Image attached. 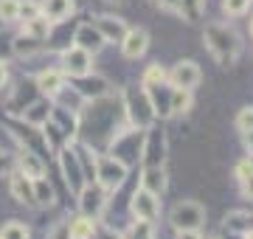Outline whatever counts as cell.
Returning <instances> with one entry per match:
<instances>
[{"mask_svg": "<svg viewBox=\"0 0 253 239\" xmlns=\"http://www.w3.org/2000/svg\"><path fill=\"white\" fill-rule=\"evenodd\" d=\"M203 40H206V48L214 54L222 68H231L236 62V56L242 51V42L236 37V31L225 23H208L206 31H203Z\"/></svg>", "mask_w": 253, "mask_h": 239, "instance_id": "6da1fadb", "label": "cell"}, {"mask_svg": "<svg viewBox=\"0 0 253 239\" xmlns=\"http://www.w3.org/2000/svg\"><path fill=\"white\" fill-rule=\"evenodd\" d=\"M124 110H126V116H129V121H132L135 129H146L155 119L152 99H149V93H146L144 87L124 93Z\"/></svg>", "mask_w": 253, "mask_h": 239, "instance_id": "7a4b0ae2", "label": "cell"}, {"mask_svg": "<svg viewBox=\"0 0 253 239\" xmlns=\"http://www.w3.org/2000/svg\"><path fill=\"white\" fill-rule=\"evenodd\" d=\"M169 222L174 231H200L206 222V208L197 200H180L169 214Z\"/></svg>", "mask_w": 253, "mask_h": 239, "instance_id": "3957f363", "label": "cell"}, {"mask_svg": "<svg viewBox=\"0 0 253 239\" xmlns=\"http://www.w3.org/2000/svg\"><path fill=\"white\" fill-rule=\"evenodd\" d=\"M126 172H129V166L124 160H118L116 155H107V158H99L96 160V180L104 192H113L118 186L126 180Z\"/></svg>", "mask_w": 253, "mask_h": 239, "instance_id": "277c9868", "label": "cell"}, {"mask_svg": "<svg viewBox=\"0 0 253 239\" xmlns=\"http://www.w3.org/2000/svg\"><path fill=\"white\" fill-rule=\"evenodd\" d=\"M166 82L172 87H183V90H194L200 82H203V71L194 59H180L174 62V68L166 74Z\"/></svg>", "mask_w": 253, "mask_h": 239, "instance_id": "5b68a950", "label": "cell"}, {"mask_svg": "<svg viewBox=\"0 0 253 239\" xmlns=\"http://www.w3.org/2000/svg\"><path fill=\"white\" fill-rule=\"evenodd\" d=\"M141 158L144 166H163L166 160V135L158 127H146L144 144H141Z\"/></svg>", "mask_w": 253, "mask_h": 239, "instance_id": "8992f818", "label": "cell"}, {"mask_svg": "<svg viewBox=\"0 0 253 239\" xmlns=\"http://www.w3.org/2000/svg\"><path fill=\"white\" fill-rule=\"evenodd\" d=\"M68 79H79V76L90 74L93 71V54L82 51L76 45H68L62 51V68H59Z\"/></svg>", "mask_w": 253, "mask_h": 239, "instance_id": "52a82bcc", "label": "cell"}, {"mask_svg": "<svg viewBox=\"0 0 253 239\" xmlns=\"http://www.w3.org/2000/svg\"><path fill=\"white\" fill-rule=\"evenodd\" d=\"M129 208H132V214H135L138 220H146V222H155L161 217V200H158V194H152L149 189H144V186L135 189Z\"/></svg>", "mask_w": 253, "mask_h": 239, "instance_id": "ba28073f", "label": "cell"}, {"mask_svg": "<svg viewBox=\"0 0 253 239\" xmlns=\"http://www.w3.org/2000/svg\"><path fill=\"white\" fill-rule=\"evenodd\" d=\"M79 211L84 214V217H99L101 211H104V205H107V192L101 189V186H93V183H84L79 189Z\"/></svg>", "mask_w": 253, "mask_h": 239, "instance_id": "9c48e42d", "label": "cell"}, {"mask_svg": "<svg viewBox=\"0 0 253 239\" xmlns=\"http://www.w3.org/2000/svg\"><path fill=\"white\" fill-rule=\"evenodd\" d=\"M73 42L71 45H76V48H82V51H87V54H99L101 48L107 45V40L101 37V31L93 23H79V26L73 28Z\"/></svg>", "mask_w": 253, "mask_h": 239, "instance_id": "30bf717a", "label": "cell"}, {"mask_svg": "<svg viewBox=\"0 0 253 239\" xmlns=\"http://www.w3.org/2000/svg\"><path fill=\"white\" fill-rule=\"evenodd\" d=\"M59 163H62V172H65V180H68V189H71V192H79L82 186L87 183L84 169H82V163H79V155H76L71 147H65L62 152H59Z\"/></svg>", "mask_w": 253, "mask_h": 239, "instance_id": "8fae6325", "label": "cell"}, {"mask_svg": "<svg viewBox=\"0 0 253 239\" xmlns=\"http://www.w3.org/2000/svg\"><path fill=\"white\" fill-rule=\"evenodd\" d=\"M73 90L79 93L84 101H99V99L107 96L110 82L104 79V76H93V71H90V74H84V76L76 79V87H73Z\"/></svg>", "mask_w": 253, "mask_h": 239, "instance_id": "7c38bea8", "label": "cell"}, {"mask_svg": "<svg viewBox=\"0 0 253 239\" xmlns=\"http://www.w3.org/2000/svg\"><path fill=\"white\" fill-rule=\"evenodd\" d=\"M118 45H121V54L126 59H141L146 54V48H149V31L146 28H126L124 40Z\"/></svg>", "mask_w": 253, "mask_h": 239, "instance_id": "4fadbf2b", "label": "cell"}, {"mask_svg": "<svg viewBox=\"0 0 253 239\" xmlns=\"http://www.w3.org/2000/svg\"><path fill=\"white\" fill-rule=\"evenodd\" d=\"M65 79L68 76L59 71V68H48V71H40L37 74V90L42 93V96H48V99H59L65 93Z\"/></svg>", "mask_w": 253, "mask_h": 239, "instance_id": "5bb4252c", "label": "cell"}, {"mask_svg": "<svg viewBox=\"0 0 253 239\" xmlns=\"http://www.w3.org/2000/svg\"><path fill=\"white\" fill-rule=\"evenodd\" d=\"M73 0H40V14L51 23V26H62L71 17Z\"/></svg>", "mask_w": 253, "mask_h": 239, "instance_id": "9a60e30c", "label": "cell"}, {"mask_svg": "<svg viewBox=\"0 0 253 239\" xmlns=\"http://www.w3.org/2000/svg\"><path fill=\"white\" fill-rule=\"evenodd\" d=\"M14 166L20 169V175H26L28 180H37V177H45V163L40 160L34 149H23L17 158H14Z\"/></svg>", "mask_w": 253, "mask_h": 239, "instance_id": "2e32d148", "label": "cell"}, {"mask_svg": "<svg viewBox=\"0 0 253 239\" xmlns=\"http://www.w3.org/2000/svg\"><path fill=\"white\" fill-rule=\"evenodd\" d=\"M9 192H11V197H14L20 205H37V202H34V180H28L26 175L11 172V177H9Z\"/></svg>", "mask_w": 253, "mask_h": 239, "instance_id": "e0dca14e", "label": "cell"}, {"mask_svg": "<svg viewBox=\"0 0 253 239\" xmlns=\"http://www.w3.org/2000/svg\"><path fill=\"white\" fill-rule=\"evenodd\" d=\"M93 26L101 31V37L107 40V42H121L126 34V23L121 17H113V14H101V17H96V23Z\"/></svg>", "mask_w": 253, "mask_h": 239, "instance_id": "ac0fdd59", "label": "cell"}, {"mask_svg": "<svg viewBox=\"0 0 253 239\" xmlns=\"http://www.w3.org/2000/svg\"><path fill=\"white\" fill-rule=\"evenodd\" d=\"M51 110H54L51 99H37L23 110V119H26V124H31V127H45V121L51 119Z\"/></svg>", "mask_w": 253, "mask_h": 239, "instance_id": "d6986e66", "label": "cell"}, {"mask_svg": "<svg viewBox=\"0 0 253 239\" xmlns=\"http://www.w3.org/2000/svg\"><path fill=\"white\" fill-rule=\"evenodd\" d=\"M141 186L161 197V194L166 192V186H169V180H166V172H163V166H144V180H141Z\"/></svg>", "mask_w": 253, "mask_h": 239, "instance_id": "ffe728a7", "label": "cell"}, {"mask_svg": "<svg viewBox=\"0 0 253 239\" xmlns=\"http://www.w3.org/2000/svg\"><path fill=\"white\" fill-rule=\"evenodd\" d=\"M51 31H54V26H51L42 14H37L34 20H26V23H23V34L40 40V42H45V40L51 37Z\"/></svg>", "mask_w": 253, "mask_h": 239, "instance_id": "44dd1931", "label": "cell"}, {"mask_svg": "<svg viewBox=\"0 0 253 239\" xmlns=\"http://www.w3.org/2000/svg\"><path fill=\"white\" fill-rule=\"evenodd\" d=\"M42 51V42L34 37H28V34H20V37L11 40V54L14 56H34Z\"/></svg>", "mask_w": 253, "mask_h": 239, "instance_id": "7402d4cb", "label": "cell"}, {"mask_svg": "<svg viewBox=\"0 0 253 239\" xmlns=\"http://www.w3.org/2000/svg\"><path fill=\"white\" fill-rule=\"evenodd\" d=\"M203 9H206V0H177V14L186 23H197L203 17Z\"/></svg>", "mask_w": 253, "mask_h": 239, "instance_id": "603a6c76", "label": "cell"}, {"mask_svg": "<svg viewBox=\"0 0 253 239\" xmlns=\"http://www.w3.org/2000/svg\"><path fill=\"white\" fill-rule=\"evenodd\" d=\"M68 228H71V237H76V239H93L96 237V220H93V217H84V214H82L79 220L68 222Z\"/></svg>", "mask_w": 253, "mask_h": 239, "instance_id": "cb8c5ba5", "label": "cell"}, {"mask_svg": "<svg viewBox=\"0 0 253 239\" xmlns=\"http://www.w3.org/2000/svg\"><path fill=\"white\" fill-rule=\"evenodd\" d=\"M191 110V90H183V87H172V96H169V113H183Z\"/></svg>", "mask_w": 253, "mask_h": 239, "instance_id": "d4e9b609", "label": "cell"}, {"mask_svg": "<svg viewBox=\"0 0 253 239\" xmlns=\"http://www.w3.org/2000/svg\"><path fill=\"white\" fill-rule=\"evenodd\" d=\"M34 202L37 205H54L56 202V194H54V189H51V183H48L45 177H37L34 180Z\"/></svg>", "mask_w": 253, "mask_h": 239, "instance_id": "484cf974", "label": "cell"}, {"mask_svg": "<svg viewBox=\"0 0 253 239\" xmlns=\"http://www.w3.org/2000/svg\"><path fill=\"white\" fill-rule=\"evenodd\" d=\"M225 228L228 231H251L253 228V217L248 211H231L225 214Z\"/></svg>", "mask_w": 253, "mask_h": 239, "instance_id": "4316f807", "label": "cell"}, {"mask_svg": "<svg viewBox=\"0 0 253 239\" xmlns=\"http://www.w3.org/2000/svg\"><path fill=\"white\" fill-rule=\"evenodd\" d=\"M166 82V71H163L161 65H149L144 71V79H141V87L144 90H152V87H161Z\"/></svg>", "mask_w": 253, "mask_h": 239, "instance_id": "83f0119b", "label": "cell"}, {"mask_svg": "<svg viewBox=\"0 0 253 239\" xmlns=\"http://www.w3.org/2000/svg\"><path fill=\"white\" fill-rule=\"evenodd\" d=\"M0 239H28V228L23 225V222L11 220V222H6V225L0 228Z\"/></svg>", "mask_w": 253, "mask_h": 239, "instance_id": "f1b7e54d", "label": "cell"}, {"mask_svg": "<svg viewBox=\"0 0 253 239\" xmlns=\"http://www.w3.org/2000/svg\"><path fill=\"white\" fill-rule=\"evenodd\" d=\"M253 0H222V11L231 14V17H242L245 11L251 9Z\"/></svg>", "mask_w": 253, "mask_h": 239, "instance_id": "f546056e", "label": "cell"}, {"mask_svg": "<svg viewBox=\"0 0 253 239\" xmlns=\"http://www.w3.org/2000/svg\"><path fill=\"white\" fill-rule=\"evenodd\" d=\"M20 0H0V20L3 23H17Z\"/></svg>", "mask_w": 253, "mask_h": 239, "instance_id": "4dcf8cb0", "label": "cell"}, {"mask_svg": "<svg viewBox=\"0 0 253 239\" xmlns=\"http://www.w3.org/2000/svg\"><path fill=\"white\" fill-rule=\"evenodd\" d=\"M40 14V3L37 0H20V9H17V20H34Z\"/></svg>", "mask_w": 253, "mask_h": 239, "instance_id": "1f68e13d", "label": "cell"}, {"mask_svg": "<svg viewBox=\"0 0 253 239\" xmlns=\"http://www.w3.org/2000/svg\"><path fill=\"white\" fill-rule=\"evenodd\" d=\"M236 129L239 132H251L253 129V107H242V110L236 113Z\"/></svg>", "mask_w": 253, "mask_h": 239, "instance_id": "d6a6232c", "label": "cell"}, {"mask_svg": "<svg viewBox=\"0 0 253 239\" xmlns=\"http://www.w3.org/2000/svg\"><path fill=\"white\" fill-rule=\"evenodd\" d=\"M48 239H71V228H68V222H56L54 228H51V234H48Z\"/></svg>", "mask_w": 253, "mask_h": 239, "instance_id": "836d02e7", "label": "cell"}, {"mask_svg": "<svg viewBox=\"0 0 253 239\" xmlns=\"http://www.w3.org/2000/svg\"><path fill=\"white\" fill-rule=\"evenodd\" d=\"M14 172V158L9 152H0V177L3 175H11Z\"/></svg>", "mask_w": 253, "mask_h": 239, "instance_id": "e575fe53", "label": "cell"}, {"mask_svg": "<svg viewBox=\"0 0 253 239\" xmlns=\"http://www.w3.org/2000/svg\"><path fill=\"white\" fill-rule=\"evenodd\" d=\"M6 82H9V68H6V59H0V90L6 87Z\"/></svg>", "mask_w": 253, "mask_h": 239, "instance_id": "d590c367", "label": "cell"}, {"mask_svg": "<svg viewBox=\"0 0 253 239\" xmlns=\"http://www.w3.org/2000/svg\"><path fill=\"white\" fill-rule=\"evenodd\" d=\"M161 9H166V11H177V0H155Z\"/></svg>", "mask_w": 253, "mask_h": 239, "instance_id": "8d00e7d4", "label": "cell"}, {"mask_svg": "<svg viewBox=\"0 0 253 239\" xmlns=\"http://www.w3.org/2000/svg\"><path fill=\"white\" fill-rule=\"evenodd\" d=\"M174 239H203V237H200V231H177Z\"/></svg>", "mask_w": 253, "mask_h": 239, "instance_id": "74e56055", "label": "cell"}, {"mask_svg": "<svg viewBox=\"0 0 253 239\" xmlns=\"http://www.w3.org/2000/svg\"><path fill=\"white\" fill-rule=\"evenodd\" d=\"M242 135H245V149L253 155V129H251V132H242Z\"/></svg>", "mask_w": 253, "mask_h": 239, "instance_id": "f35d334b", "label": "cell"}, {"mask_svg": "<svg viewBox=\"0 0 253 239\" xmlns=\"http://www.w3.org/2000/svg\"><path fill=\"white\" fill-rule=\"evenodd\" d=\"M245 239H253V228H251V231H245Z\"/></svg>", "mask_w": 253, "mask_h": 239, "instance_id": "ab89813d", "label": "cell"}, {"mask_svg": "<svg viewBox=\"0 0 253 239\" xmlns=\"http://www.w3.org/2000/svg\"><path fill=\"white\" fill-rule=\"evenodd\" d=\"M251 34H253V17H251Z\"/></svg>", "mask_w": 253, "mask_h": 239, "instance_id": "60d3db41", "label": "cell"}, {"mask_svg": "<svg viewBox=\"0 0 253 239\" xmlns=\"http://www.w3.org/2000/svg\"><path fill=\"white\" fill-rule=\"evenodd\" d=\"M107 3H121V0H107Z\"/></svg>", "mask_w": 253, "mask_h": 239, "instance_id": "b9f144b4", "label": "cell"}]
</instances>
